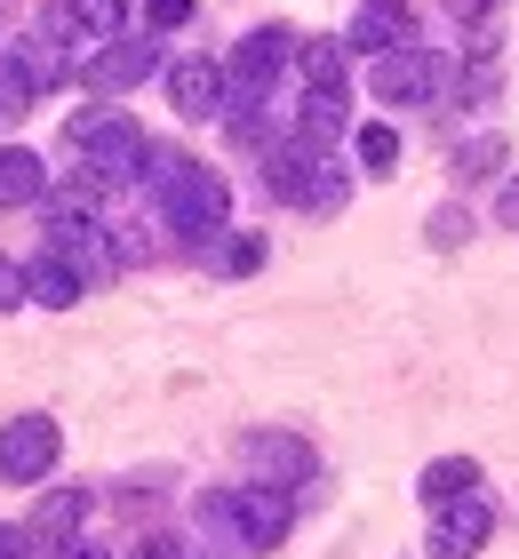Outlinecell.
<instances>
[{
  "label": "cell",
  "mask_w": 519,
  "mask_h": 559,
  "mask_svg": "<svg viewBox=\"0 0 519 559\" xmlns=\"http://www.w3.org/2000/svg\"><path fill=\"white\" fill-rule=\"evenodd\" d=\"M144 185H152V209H161L168 233H185V240L224 233V216H232V185H224L216 168H200L192 152L152 144V152H144Z\"/></svg>",
  "instance_id": "cell-1"
},
{
  "label": "cell",
  "mask_w": 519,
  "mask_h": 559,
  "mask_svg": "<svg viewBox=\"0 0 519 559\" xmlns=\"http://www.w3.org/2000/svg\"><path fill=\"white\" fill-rule=\"evenodd\" d=\"M200 527L224 536L232 551H280V536H288V488H264V479H248V488H208Z\"/></svg>",
  "instance_id": "cell-2"
},
{
  "label": "cell",
  "mask_w": 519,
  "mask_h": 559,
  "mask_svg": "<svg viewBox=\"0 0 519 559\" xmlns=\"http://www.w3.org/2000/svg\"><path fill=\"white\" fill-rule=\"evenodd\" d=\"M64 144L81 152V185H96V192L137 185V176H144V152H152L144 129H137L128 112H113V105H104V112H81V120L64 129Z\"/></svg>",
  "instance_id": "cell-3"
},
{
  "label": "cell",
  "mask_w": 519,
  "mask_h": 559,
  "mask_svg": "<svg viewBox=\"0 0 519 559\" xmlns=\"http://www.w3.org/2000/svg\"><path fill=\"white\" fill-rule=\"evenodd\" d=\"M264 192L288 200V209L328 216V209H344V168L328 160V144H311V136L288 129L280 144H264Z\"/></svg>",
  "instance_id": "cell-4"
},
{
  "label": "cell",
  "mask_w": 519,
  "mask_h": 559,
  "mask_svg": "<svg viewBox=\"0 0 519 559\" xmlns=\"http://www.w3.org/2000/svg\"><path fill=\"white\" fill-rule=\"evenodd\" d=\"M64 81V57L48 40H24V48H9V57H0V129H16L24 112L40 105L48 88Z\"/></svg>",
  "instance_id": "cell-5"
},
{
  "label": "cell",
  "mask_w": 519,
  "mask_h": 559,
  "mask_svg": "<svg viewBox=\"0 0 519 559\" xmlns=\"http://www.w3.org/2000/svg\"><path fill=\"white\" fill-rule=\"evenodd\" d=\"M57 455H64L57 416H16V424H0V479H9V488L48 479V472H57Z\"/></svg>",
  "instance_id": "cell-6"
},
{
  "label": "cell",
  "mask_w": 519,
  "mask_h": 559,
  "mask_svg": "<svg viewBox=\"0 0 519 559\" xmlns=\"http://www.w3.org/2000/svg\"><path fill=\"white\" fill-rule=\"evenodd\" d=\"M368 88L384 105H439V88H448V57H432L424 40L415 48H392V57H376Z\"/></svg>",
  "instance_id": "cell-7"
},
{
  "label": "cell",
  "mask_w": 519,
  "mask_h": 559,
  "mask_svg": "<svg viewBox=\"0 0 519 559\" xmlns=\"http://www.w3.org/2000/svg\"><path fill=\"white\" fill-rule=\"evenodd\" d=\"M487 527H496V512H487V496H456V503H439L432 512V559H472L487 544Z\"/></svg>",
  "instance_id": "cell-8"
},
{
  "label": "cell",
  "mask_w": 519,
  "mask_h": 559,
  "mask_svg": "<svg viewBox=\"0 0 519 559\" xmlns=\"http://www.w3.org/2000/svg\"><path fill=\"white\" fill-rule=\"evenodd\" d=\"M152 64H161V40H104L96 57H89V72H81V81H89L96 96H120V88L152 81Z\"/></svg>",
  "instance_id": "cell-9"
},
{
  "label": "cell",
  "mask_w": 519,
  "mask_h": 559,
  "mask_svg": "<svg viewBox=\"0 0 519 559\" xmlns=\"http://www.w3.org/2000/svg\"><path fill=\"white\" fill-rule=\"evenodd\" d=\"M240 455H248V472L264 479V488H296V479H311V448L296 440V431H248Z\"/></svg>",
  "instance_id": "cell-10"
},
{
  "label": "cell",
  "mask_w": 519,
  "mask_h": 559,
  "mask_svg": "<svg viewBox=\"0 0 519 559\" xmlns=\"http://www.w3.org/2000/svg\"><path fill=\"white\" fill-rule=\"evenodd\" d=\"M359 57H392V48H415V9L408 0H368V9L352 16V40Z\"/></svg>",
  "instance_id": "cell-11"
},
{
  "label": "cell",
  "mask_w": 519,
  "mask_h": 559,
  "mask_svg": "<svg viewBox=\"0 0 519 559\" xmlns=\"http://www.w3.org/2000/svg\"><path fill=\"white\" fill-rule=\"evenodd\" d=\"M168 105L185 112V120H216L224 112V64L216 57H185L168 72Z\"/></svg>",
  "instance_id": "cell-12"
},
{
  "label": "cell",
  "mask_w": 519,
  "mask_h": 559,
  "mask_svg": "<svg viewBox=\"0 0 519 559\" xmlns=\"http://www.w3.org/2000/svg\"><path fill=\"white\" fill-rule=\"evenodd\" d=\"M48 200V168L33 144H0V209H40Z\"/></svg>",
  "instance_id": "cell-13"
},
{
  "label": "cell",
  "mask_w": 519,
  "mask_h": 559,
  "mask_svg": "<svg viewBox=\"0 0 519 559\" xmlns=\"http://www.w3.org/2000/svg\"><path fill=\"white\" fill-rule=\"evenodd\" d=\"M81 520H89V488H57V496H40V512H33V544H40V551H72Z\"/></svg>",
  "instance_id": "cell-14"
},
{
  "label": "cell",
  "mask_w": 519,
  "mask_h": 559,
  "mask_svg": "<svg viewBox=\"0 0 519 559\" xmlns=\"http://www.w3.org/2000/svg\"><path fill=\"white\" fill-rule=\"evenodd\" d=\"M415 496H424V512H439V503H456V496H480V464L472 455H439V464H424Z\"/></svg>",
  "instance_id": "cell-15"
},
{
  "label": "cell",
  "mask_w": 519,
  "mask_h": 559,
  "mask_svg": "<svg viewBox=\"0 0 519 559\" xmlns=\"http://www.w3.org/2000/svg\"><path fill=\"white\" fill-rule=\"evenodd\" d=\"M24 272H33V304H48V312H72V304L89 296V280L72 272V264L57 257V248H48V257H33Z\"/></svg>",
  "instance_id": "cell-16"
},
{
  "label": "cell",
  "mask_w": 519,
  "mask_h": 559,
  "mask_svg": "<svg viewBox=\"0 0 519 559\" xmlns=\"http://www.w3.org/2000/svg\"><path fill=\"white\" fill-rule=\"evenodd\" d=\"M296 136H311V144H335V136H344V88H304Z\"/></svg>",
  "instance_id": "cell-17"
},
{
  "label": "cell",
  "mask_w": 519,
  "mask_h": 559,
  "mask_svg": "<svg viewBox=\"0 0 519 559\" xmlns=\"http://www.w3.org/2000/svg\"><path fill=\"white\" fill-rule=\"evenodd\" d=\"M64 24H72L81 40H120L128 0H64Z\"/></svg>",
  "instance_id": "cell-18"
},
{
  "label": "cell",
  "mask_w": 519,
  "mask_h": 559,
  "mask_svg": "<svg viewBox=\"0 0 519 559\" xmlns=\"http://www.w3.org/2000/svg\"><path fill=\"white\" fill-rule=\"evenodd\" d=\"M256 264H264V233H232V240L208 248V272L216 280H248Z\"/></svg>",
  "instance_id": "cell-19"
},
{
  "label": "cell",
  "mask_w": 519,
  "mask_h": 559,
  "mask_svg": "<svg viewBox=\"0 0 519 559\" xmlns=\"http://www.w3.org/2000/svg\"><path fill=\"white\" fill-rule=\"evenodd\" d=\"M296 72H304V88H344V40H304Z\"/></svg>",
  "instance_id": "cell-20"
},
{
  "label": "cell",
  "mask_w": 519,
  "mask_h": 559,
  "mask_svg": "<svg viewBox=\"0 0 519 559\" xmlns=\"http://www.w3.org/2000/svg\"><path fill=\"white\" fill-rule=\"evenodd\" d=\"M496 168H504V136H472L456 152V185H487Z\"/></svg>",
  "instance_id": "cell-21"
},
{
  "label": "cell",
  "mask_w": 519,
  "mask_h": 559,
  "mask_svg": "<svg viewBox=\"0 0 519 559\" xmlns=\"http://www.w3.org/2000/svg\"><path fill=\"white\" fill-rule=\"evenodd\" d=\"M359 160H368L376 176H392V160H400V136L384 129V120H368V129H359Z\"/></svg>",
  "instance_id": "cell-22"
},
{
  "label": "cell",
  "mask_w": 519,
  "mask_h": 559,
  "mask_svg": "<svg viewBox=\"0 0 519 559\" xmlns=\"http://www.w3.org/2000/svg\"><path fill=\"white\" fill-rule=\"evenodd\" d=\"M424 233H432V248H463V240H472V216H463V209H439Z\"/></svg>",
  "instance_id": "cell-23"
},
{
  "label": "cell",
  "mask_w": 519,
  "mask_h": 559,
  "mask_svg": "<svg viewBox=\"0 0 519 559\" xmlns=\"http://www.w3.org/2000/svg\"><path fill=\"white\" fill-rule=\"evenodd\" d=\"M192 24V0H144V33H176Z\"/></svg>",
  "instance_id": "cell-24"
},
{
  "label": "cell",
  "mask_w": 519,
  "mask_h": 559,
  "mask_svg": "<svg viewBox=\"0 0 519 559\" xmlns=\"http://www.w3.org/2000/svg\"><path fill=\"white\" fill-rule=\"evenodd\" d=\"M24 296H33V272H24L16 257H0V312H16Z\"/></svg>",
  "instance_id": "cell-25"
},
{
  "label": "cell",
  "mask_w": 519,
  "mask_h": 559,
  "mask_svg": "<svg viewBox=\"0 0 519 559\" xmlns=\"http://www.w3.org/2000/svg\"><path fill=\"white\" fill-rule=\"evenodd\" d=\"M40 544H33V527H0V559H33Z\"/></svg>",
  "instance_id": "cell-26"
},
{
  "label": "cell",
  "mask_w": 519,
  "mask_h": 559,
  "mask_svg": "<svg viewBox=\"0 0 519 559\" xmlns=\"http://www.w3.org/2000/svg\"><path fill=\"white\" fill-rule=\"evenodd\" d=\"M448 16L456 24H487V16H496V0H448Z\"/></svg>",
  "instance_id": "cell-27"
},
{
  "label": "cell",
  "mask_w": 519,
  "mask_h": 559,
  "mask_svg": "<svg viewBox=\"0 0 519 559\" xmlns=\"http://www.w3.org/2000/svg\"><path fill=\"white\" fill-rule=\"evenodd\" d=\"M496 224H504V233H519V176H511L504 200H496Z\"/></svg>",
  "instance_id": "cell-28"
},
{
  "label": "cell",
  "mask_w": 519,
  "mask_h": 559,
  "mask_svg": "<svg viewBox=\"0 0 519 559\" xmlns=\"http://www.w3.org/2000/svg\"><path fill=\"white\" fill-rule=\"evenodd\" d=\"M137 559H185V544H176V536H152V544H137Z\"/></svg>",
  "instance_id": "cell-29"
}]
</instances>
